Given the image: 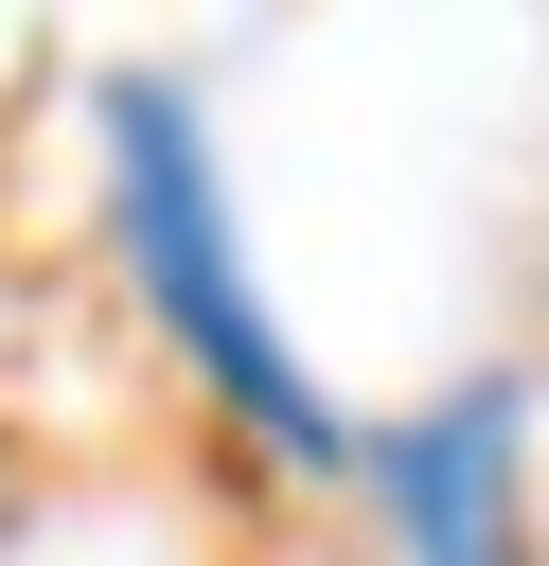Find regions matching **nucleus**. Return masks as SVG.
I'll return each instance as SVG.
<instances>
[{
    "instance_id": "1",
    "label": "nucleus",
    "mask_w": 549,
    "mask_h": 566,
    "mask_svg": "<svg viewBox=\"0 0 549 566\" xmlns=\"http://www.w3.org/2000/svg\"><path fill=\"white\" fill-rule=\"evenodd\" d=\"M106 195H124V265H142V301H159V336L230 389V424H266V442H301V460H336V407H319V371L283 354V318L248 301V248H230V195H213V142H195V88H106Z\"/></svg>"
},
{
    "instance_id": "2",
    "label": "nucleus",
    "mask_w": 549,
    "mask_h": 566,
    "mask_svg": "<svg viewBox=\"0 0 549 566\" xmlns=\"http://www.w3.org/2000/svg\"><path fill=\"white\" fill-rule=\"evenodd\" d=\"M514 442H531V407H514V389H460L443 424L372 442L407 566H514Z\"/></svg>"
}]
</instances>
